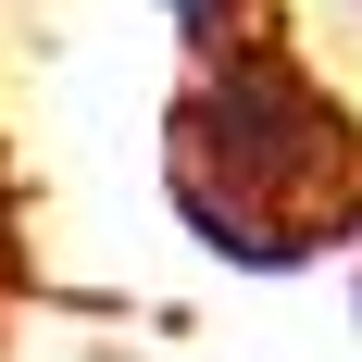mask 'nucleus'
<instances>
[{
  "label": "nucleus",
  "instance_id": "f257e3e1",
  "mask_svg": "<svg viewBox=\"0 0 362 362\" xmlns=\"http://www.w3.org/2000/svg\"><path fill=\"white\" fill-rule=\"evenodd\" d=\"M163 175H175V213L225 262H262L275 275V262H300L313 238L350 225L362 125L313 75L300 37L225 25L213 50H187V100H175V138H163Z\"/></svg>",
  "mask_w": 362,
  "mask_h": 362
},
{
  "label": "nucleus",
  "instance_id": "7ed1b4c3",
  "mask_svg": "<svg viewBox=\"0 0 362 362\" xmlns=\"http://www.w3.org/2000/svg\"><path fill=\"white\" fill-rule=\"evenodd\" d=\"M337 13H362V0H337Z\"/></svg>",
  "mask_w": 362,
  "mask_h": 362
},
{
  "label": "nucleus",
  "instance_id": "f03ea898",
  "mask_svg": "<svg viewBox=\"0 0 362 362\" xmlns=\"http://www.w3.org/2000/svg\"><path fill=\"white\" fill-rule=\"evenodd\" d=\"M0 275H13V187H0Z\"/></svg>",
  "mask_w": 362,
  "mask_h": 362
}]
</instances>
